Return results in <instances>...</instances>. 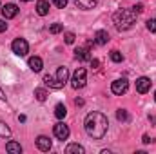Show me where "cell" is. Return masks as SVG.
<instances>
[{"label": "cell", "instance_id": "6da1fadb", "mask_svg": "<svg viewBox=\"0 0 156 154\" xmlns=\"http://www.w3.org/2000/svg\"><path fill=\"white\" fill-rule=\"evenodd\" d=\"M83 127H85V132L93 138V140H102L109 129V121H107V116L98 113V111H93L85 116V121H83Z\"/></svg>", "mask_w": 156, "mask_h": 154}, {"label": "cell", "instance_id": "7a4b0ae2", "mask_svg": "<svg viewBox=\"0 0 156 154\" xmlns=\"http://www.w3.org/2000/svg\"><path fill=\"white\" fill-rule=\"evenodd\" d=\"M113 22H115V27L118 31H127L134 26L136 22V13L134 9H118L116 13L113 15Z\"/></svg>", "mask_w": 156, "mask_h": 154}, {"label": "cell", "instance_id": "3957f363", "mask_svg": "<svg viewBox=\"0 0 156 154\" xmlns=\"http://www.w3.org/2000/svg\"><path fill=\"white\" fill-rule=\"evenodd\" d=\"M87 82V71L83 67H78L76 71L73 73V78H71V85L73 89H82Z\"/></svg>", "mask_w": 156, "mask_h": 154}, {"label": "cell", "instance_id": "277c9868", "mask_svg": "<svg viewBox=\"0 0 156 154\" xmlns=\"http://www.w3.org/2000/svg\"><path fill=\"white\" fill-rule=\"evenodd\" d=\"M11 49H13V53H15L16 56H26L27 51H29V44L24 38H15L13 44H11Z\"/></svg>", "mask_w": 156, "mask_h": 154}, {"label": "cell", "instance_id": "5b68a950", "mask_svg": "<svg viewBox=\"0 0 156 154\" xmlns=\"http://www.w3.org/2000/svg\"><path fill=\"white\" fill-rule=\"evenodd\" d=\"M127 89H129V82H127L125 78H118V80H115V82L111 83V91H113L115 94H118V96L125 94Z\"/></svg>", "mask_w": 156, "mask_h": 154}, {"label": "cell", "instance_id": "8992f818", "mask_svg": "<svg viewBox=\"0 0 156 154\" xmlns=\"http://www.w3.org/2000/svg\"><path fill=\"white\" fill-rule=\"evenodd\" d=\"M53 132H55V136H56L60 142H64V140L69 138V127H67L64 121H58V123L53 127Z\"/></svg>", "mask_w": 156, "mask_h": 154}, {"label": "cell", "instance_id": "52a82bcc", "mask_svg": "<svg viewBox=\"0 0 156 154\" xmlns=\"http://www.w3.org/2000/svg\"><path fill=\"white\" fill-rule=\"evenodd\" d=\"M151 83H153V82H151L147 76H140L138 80H136V91H138L140 94H145V93L151 89Z\"/></svg>", "mask_w": 156, "mask_h": 154}, {"label": "cell", "instance_id": "ba28073f", "mask_svg": "<svg viewBox=\"0 0 156 154\" xmlns=\"http://www.w3.org/2000/svg\"><path fill=\"white\" fill-rule=\"evenodd\" d=\"M2 15H4V18H5V20L15 18V16L18 15V7H16L15 4H5V5L2 7Z\"/></svg>", "mask_w": 156, "mask_h": 154}, {"label": "cell", "instance_id": "9c48e42d", "mask_svg": "<svg viewBox=\"0 0 156 154\" xmlns=\"http://www.w3.org/2000/svg\"><path fill=\"white\" fill-rule=\"evenodd\" d=\"M75 56H76L80 62L91 60V49H89V45H85V47H76V49H75Z\"/></svg>", "mask_w": 156, "mask_h": 154}, {"label": "cell", "instance_id": "30bf717a", "mask_svg": "<svg viewBox=\"0 0 156 154\" xmlns=\"http://www.w3.org/2000/svg\"><path fill=\"white\" fill-rule=\"evenodd\" d=\"M37 147H38L42 152L51 151V140H49L47 136H38V138H37Z\"/></svg>", "mask_w": 156, "mask_h": 154}, {"label": "cell", "instance_id": "8fae6325", "mask_svg": "<svg viewBox=\"0 0 156 154\" xmlns=\"http://www.w3.org/2000/svg\"><path fill=\"white\" fill-rule=\"evenodd\" d=\"M27 64H29V69H31V71H35V73H40V71H42V67H44V62H42V58H40V56H31Z\"/></svg>", "mask_w": 156, "mask_h": 154}, {"label": "cell", "instance_id": "7c38bea8", "mask_svg": "<svg viewBox=\"0 0 156 154\" xmlns=\"http://www.w3.org/2000/svg\"><path fill=\"white\" fill-rule=\"evenodd\" d=\"M107 42H109V33L104 31V29H98L96 35H94V44H98V45H105Z\"/></svg>", "mask_w": 156, "mask_h": 154}, {"label": "cell", "instance_id": "4fadbf2b", "mask_svg": "<svg viewBox=\"0 0 156 154\" xmlns=\"http://www.w3.org/2000/svg\"><path fill=\"white\" fill-rule=\"evenodd\" d=\"M56 80L66 85V82H69V69H67V67H58V71H56Z\"/></svg>", "mask_w": 156, "mask_h": 154}, {"label": "cell", "instance_id": "5bb4252c", "mask_svg": "<svg viewBox=\"0 0 156 154\" xmlns=\"http://www.w3.org/2000/svg\"><path fill=\"white\" fill-rule=\"evenodd\" d=\"M44 83L49 85V87H53V89H62V87H64V83H60L56 78H53L51 75H45V76H44Z\"/></svg>", "mask_w": 156, "mask_h": 154}, {"label": "cell", "instance_id": "9a60e30c", "mask_svg": "<svg viewBox=\"0 0 156 154\" xmlns=\"http://www.w3.org/2000/svg\"><path fill=\"white\" fill-rule=\"evenodd\" d=\"M37 13H38L40 16H45L49 13V2L47 0H38L37 2Z\"/></svg>", "mask_w": 156, "mask_h": 154}, {"label": "cell", "instance_id": "2e32d148", "mask_svg": "<svg viewBox=\"0 0 156 154\" xmlns=\"http://www.w3.org/2000/svg\"><path fill=\"white\" fill-rule=\"evenodd\" d=\"M66 152L67 154H83L85 149H83L82 145H78V143H69V145L66 147Z\"/></svg>", "mask_w": 156, "mask_h": 154}, {"label": "cell", "instance_id": "e0dca14e", "mask_svg": "<svg viewBox=\"0 0 156 154\" xmlns=\"http://www.w3.org/2000/svg\"><path fill=\"white\" fill-rule=\"evenodd\" d=\"M98 4V0H76V5L80 9H93Z\"/></svg>", "mask_w": 156, "mask_h": 154}, {"label": "cell", "instance_id": "ac0fdd59", "mask_svg": "<svg viewBox=\"0 0 156 154\" xmlns=\"http://www.w3.org/2000/svg\"><path fill=\"white\" fill-rule=\"evenodd\" d=\"M5 151L11 152V154H20L22 152V147H20V143H16V142H7Z\"/></svg>", "mask_w": 156, "mask_h": 154}, {"label": "cell", "instance_id": "d6986e66", "mask_svg": "<svg viewBox=\"0 0 156 154\" xmlns=\"http://www.w3.org/2000/svg\"><path fill=\"white\" fill-rule=\"evenodd\" d=\"M66 114H67L66 105H64V103H56V107H55V116H56L58 120H62V118H66Z\"/></svg>", "mask_w": 156, "mask_h": 154}, {"label": "cell", "instance_id": "ffe728a7", "mask_svg": "<svg viewBox=\"0 0 156 154\" xmlns=\"http://www.w3.org/2000/svg\"><path fill=\"white\" fill-rule=\"evenodd\" d=\"M116 118H118V121H123V123H127V121L131 120V116H129V113H127L125 109H118L116 111Z\"/></svg>", "mask_w": 156, "mask_h": 154}, {"label": "cell", "instance_id": "44dd1931", "mask_svg": "<svg viewBox=\"0 0 156 154\" xmlns=\"http://www.w3.org/2000/svg\"><path fill=\"white\" fill-rule=\"evenodd\" d=\"M35 98H37L38 102H45V100H47V91L42 89V87L35 89Z\"/></svg>", "mask_w": 156, "mask_h": 154}, {"label": "cell", "instance_id": "7402d4cb", "mask_svg": "<svg viewBox=\"0 0 156 154\" xmlns=\"http://www.w3.org/2000/svg\"><path fill=\"white\" fill-rule=\"evenodd\" d=\"M9 136H11V129L4 121H0V138H9Z\"/></svg>", "mask_w": 156, "mask_h": 154}, {"label": "cell", "instance_id": "603a6c76", "mask_svg": "<svg viewBox=\"0 0 156 154\" xmlns=\"http://www.w3.org/2000/svg\"><path fill=\"white\" fill-rule=\"evenodd\" d=\"M109 56H111V60H113L115 64H120V62L123 60L122 53H120V51H116V49H115V51H111V54H109Z\"/></svg>", "mask_w": 156, "mask_h": 154}, {"label": "cell", "instance_id": "cb8c5ba5", "mask_svg": "<svg viewBox=\"0 0 156 154\" xmlns=\"http://www.w3.org/2000/svg\"><path fill=\"white\" fill-rule=\"evenodd\" d=\"M64 31V26L62 24H53L51 27H49V33H53V35H58V33H62Z\"/></svg>", "mask_w": 156, "mask_h": 154}, {"label": "cell", "instance_id": "d4e9b609", "mask_svg": "<svg viewBox=\"0 0 156 154\" xmlns=\"http://www.w3.org/2000/svg\"><path fill=\"white\" fill-rule=\"evenodd\" d=\"M147 29L151 33H156V18H149L147 20Z\"/></svg>", "mask_w": 156, "mask_h": 154}, {"label": "cell", "instance_id": "484cf974", "mask_svg": "<svg viewBox=\"0 0 156 154\" xmlns=\"http://www.w3.org/2000/svg\"><path fill=\"white\" fill-rule=\"evenodd\" d=\"M64 38H66V44H75V33H71V31H67L66 35H64Z\"/></svg>", "mask_w": 156, "mask_h": 154}, {"label": "cell", "instance_id": "4316f807", "mask_svg": "<svg viewBox=\"0 0 156 154\" xmlns=\"http://www.w3.org/2000/svg\"><path fill=\"white\" fill-rule=\"evenodd\" d=\"M67 2H69V0H53V4H55L56 7H60V9H62V7H66V5H67Z\"/></svg>", "mask_w": 156, "mask_h": 154}, {"label": "cell", "instance_id": "83f0119b", "mask_svg": "<svg viewBox=\"0 0 156 154\" xmlns=\"http://www.w3.org/2000/svg\"><path fill=\"white\" fill-rule=\"evenodd\" d=\"M89 62H91V67H93V69H94V71H96V69H98V67H100V60H96V58H91V60H89Z\"/></svg>", "mask_w": 156, "mask_h": 154}, {"label": "cell", "instance_id": "f1b7e54d", "mask_svg": "<svg viewBox=\"0 0 156 154\" xmlns=\"http://www.w3.org/2000/svg\"><path fill=\"white\" fill-rule=\"evenodd\" d=\"M133 9H134V13H136V15H140V13L144 11V5H142V4H138V5H134Z\"/></svg>", "mask_w": 156, "mask_h": 154}, {"label": "cell", "instance_id": "f546056e", "mask_svg": "<svg viewBox=\"0 0 156 154\" xmlns=\"http://www.w3.org/2000/svg\"><path fill=\"white\" fill-rule=\"evenodd\" d=\"M5 29H7V24H5V20H2V18H0V33H4Z\"/></svg>", "mask_w": 156, "mask_h": 154}, {"label": "cell", "instance_id": "4dcf8cb0", "mask_svg": "<svg viewBox=\"0 0 156 154\" xmlns=\"http://www.w3.org/2000/svg\"><path fill=\"white\" fill-rule=\"evenodd\" d=\"M142 142H144V143H151L153 140H151V136H149V134H144V138H142Z\"/></svg>", "mask_w": 156, "mask_h": 154}, {"label": "cell", "instance_id": "1f68e13d", "mask_svg": "<svg viewBox=\"0 0 156 154\" xmlns=\"http://www.w3.org/2000/svg\"><path fill=\"white\" fill-rule=\"evenodd\" d=\"M149 121H151V123H154V125H156V116H154V114H149Z\"/></svg>", "mask_w": 156, "mask_h": 154}, {"label": "cell", "instance_id": "d6a6232c", "mask_svg": "<svg viewBox=\"0 0 156 154\" xmlns=\"http://www.w3.org/2000/svg\"><path fill=\"white\" fill-rule=\"evenodd\" d=\"M75 103H76V105H80V107H82V105H83V100H82V98H76V100H75Z\"/></svg>", "mask_w": 156, "mask_h": 154}, {"label": "cell", "instance_id": "836d02e7", "mask_svg": "<svg viewBox=\"0 0 156 154\" xmlns=\"http://www.w3.org/2000/svg\"><path fill=\"white\" fill-rule=\"evenodd\" d=\"M0 100H5V93H4L2 89H0Z\"/></svg>", "mask_w": 156, "mask_h": 154}, {"label": "cell", "instance_id": "e575fe53", "mask_svg": "<svg viewBox=\"0 0 156 154\" xmlns=\"http://www.w3.org/2000/svg\"><path fill=\"white\" fill-rule=\"evenodd\" d=\"M26 120H27V118H26L24 114H20V116H18V121H26Z\"/></svg>", "mask_w": 156, "mask_h": 154}, {"label": "cell", "instance_id": "d590c367", "mask_svg": "<svg viewBox=\"0 0 156 154\" xmlns=\"http://www.w3.org/2000/svg\"><path fill=\"white\" fill-rule=\"evenodd\" d=\"M22 2H31V0H22Z\"/></svg>", "mask_w": 156, "mask_h": 154}, {"label": "cell", "instance_id": "8d00e7d4", "mask_svg": "<svg viewBox=\"0 0 156 154\" xmlns=\"http://www.w3.org/2000/svg\"><path fill=\"white\" fill-rule=\"evenodd\" d=\"M154 100H156V93H154Z\"/></svg>", "mask_w": 156, "mask_h": 154}]
</instances>
